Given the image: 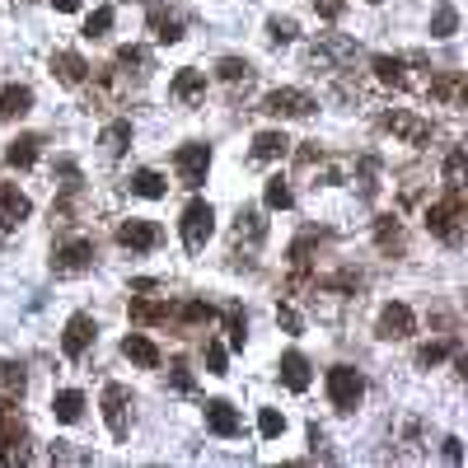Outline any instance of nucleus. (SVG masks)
I'll return each mask as SVG.
<instances>
[{
  "mask_svg": "<svg viewBox=\"0 0 468 468\" xmlns=\"http://www.w3.org/2000/svg\"><path fill=\"white\" fill-rule=\"evenodd\" d=\"M314 15L319 19H342L347 15V0H314Z\"/></svg>",
  "mask_w": 468,
  "mask_h": 468,
  "instance_id": "nucleus-44",
  "label": "nucleus"
},
{
  "mask_svg": "<svg viewBox=\"0 0 468 468\" xmlns=\"http://www.w3.org/2000/svg\"><path fill=\"white\" fill-rule=\"evenodd\" d=\"M94 319L89 314H71V319H66V332H61V351L66 356H71V361H80L85 351H89V342H94Z\"/></svg>",
  "mask_w": 468,
  "mask_h": 468,
  "instance_id": "nucleus-13",
  "label": "nucleus"
},
{
  "mask_svg": "<svg viewBox=\"0 0 468 468\" xmlns=\"http://www.w3.org/2000/svg\"><path fill=\"white\" fill-rule=\"evenodd\" d=\"M277 371H281V384H286L290 393H305V389H310V380H314V375H310V356H305V351H286Z\"/></svg>",
  "mask_w": 468,
  "mask_h": 468,
  "instance_id": "nucleus-18",
  "label": "nucleus"
},
{
  "mask_svg": "<svg viewBox=\"0 0 468 468\" xmlns=\"http://www.w3.org/2000/svg\"><path fill=\"white\" fill-rule=\"evenodd\" d=\"M33 216V202L15 188V183H0V234H15L24 220Z\"/></svg>",
  "mask_w": 468,
  "mask_h": 468,
  "instance_id": "nucleus-12",
  "label": "nucleus"
},
{
  "mask_svg": "<svg viewBox=\"0 0 468 468\" xmlns=\"http://www.w3.org/2000/svg\"><path fill=\"white\" fill-rule=\"evenodd\" d=\"M117 244L131 249V253H150V249L164 244V229L155 220H122L117 225Z\"/></svg>",
  "mask_w": 468,
  "mask_h": 468,
  "instance_id": "nucleus-10",
  "label": "nucleus"
},
{
  "mask_svg": "<svg viewBox=\"0 0 468 468\" xmlns=\"http://www.w3.org/2000/svg\"><path fill=\"white\" fill-rule=\"evenodd\" d=\"M56 178H61V192H80V169H76V159H61V164H56Z\"/></svg>",
  "mask_w": 468,
  "mask_h": 468,
  "instance_id": "nucleus-43",
  "label": "nucleus"
},
{
  "mask_svg": "<svg viewBox=\"0 0 468 468\" xmlns=\"http://www.w3.org/2000/svg\"><path fill=\"white\" fill-rule=\"evenodd\" d=\"M328 398H332V408H338V412H356L361 398H365L361 371H351V365H332V371H328Z\"/></svg>",
  "mask_w": 468,
  "mask_h": 468,
  "instance_id": "nucleus-5",
  "label": "nucleus"
},
{
  "mask_svg": "<svg viewBox=\"0 0 468 468\" xmlns=\"http://www.w3.org/2000/svg\"><path fill=\"white\" fill-rule=\"evenodd\" d=\"M463 220H468L463 192H445L441 202H431V207H426V229L436 234L441 244H450V249L463 244Z\"/></svg>",
  "mask_w": 468,
  "mask_h": 468,
  "instance_id": "nucleus-1",
  "label": "nucleus"
},
{
  "mask_svg": "<svg viewBox=\"0 0 468 468\" xmlns=\"http://www.w3.org/2000/svg\"><path fill=\"white\" fill-rule=\"evenodd\" d=\"M174 169H178V183H183V188H202L207 174H211V146H202V141L178 146V150H174Z\"/></svg>",
  "mask_w": 468,
  "mask_h": 468,
  "instance_id": "nucleus-6",
  "label": "nucleus"
},
{
  "mask_svg": "<svg viewBox=\"0 0 468 468\" xmlns=\"http://www.w3.org/2000/svg\"><path fill=\"white\" fill-rule=\"evenodd\" d=\"M463 178H468V164H463V150L454 146L445 155V192H463Z\"/></svg>",
  "mask_w": 468,
  "mask_h": 468,
  "instance_id": "nucleus-38",
  "label": "nucleus"
},
{
  "mask_svg": "<svg viewBox=\"0 0 468 468\" xmlns=\"http://www.w3.org/2000/svg\"><path fill=\"white\" fill-rule=\"evenodd\" d=\"M262 202H267V211H290V207H295V192H290V183L277 174V178H267Z\"/></svg>",
  "mask_w": 468,
  "mask_h": 468,
  "instance_id": "nucleus-31",
  "label": "nucleus"
},
{
  "mask_svg": "<svg viewBox=\"0 0 468 468\" xmlns=\"http://www.w3.org/2000/svg\"><path fill=\"white\" fill-rule=\"evenodd\" d=\"M169 98L174 104H183V108H192V104H202L207 98V71H178L174 80H169Z\"/></svg>",
  "mask_w": 468,
  "mask_h": 468,
  "instance_id": "nucleus-15",
  "label": "nucleus"
},
{
  "mask_svg": "<svg viewBox=\"0 0 468 468\" xmlns=\"http://www.w3.org/2000/svg\"><path fill=\"white\" fill-rule=\"evenodd\" d=\"M28 422L15 403H0V463H24L28 459Z\"/></svg>",
  "mask_w": 468,
  "mask_h": 468,
  "instance_id": "nucleus-2",
  "label": "nucleus"
},
{
  "mask_svg": "<svg viewBox=\"0 0 468 468\" xmlns=\"http://www.w3.org/2000/svg\"><path fill=\"white\" fill-rule=\"evenodd\" d=\"M127 146H131V122L122 117L104 131V150H108V159H117V155H127Z\"/></svg>",
  "mask_w": 468,
  "mask_h": 468,
  "instance_id": "nucleus-37",
  "label": "nucleus"
},
{
  "mask_svg": "<svg viewBox=\"0 0 468 468\" xmlns=\"http://www.w3.org/2000/svg\"><path fill=\"white\" fill-rule=\"evenodd\" d=\"M258 431H262V441H277L281 431H286V417H281L277 408H262V412H258Z\"/></svg>",
  "mask_w": 468,
  "mask_h": 468,
  "instance_id": "nucleus-41",
  "label": "nucleus"
},
{
  "mask_svg": "<svg viewBox=\"0 0 468 468\" xmlns=\"http://www.w3.org/2000/svg\"><path fill=\"white\" fill-rule=\"evenodd\" d=\"M150 33H155V43L169 47V43H178V38H183V24H178L169 10H164V5H150Z\"/></svg>",
  "mask_w": 468,
  "mask_h": 468,
  "instance_id": "nucleus-28",
  "label": "nucleus"
},
{
  "mask_svg": "<svg viewBox=\"0 0 468 468\" xmlns=\"http://www.w3.org/2000/svg\"><path fill=\"white\" fill-rule=\"evenodd\" d=\"M127 314H131V323H169V319H174V310L164 305V300H146V295L131 300Z\"/></svg>",
  "mask_w": 468,
  "mask_h": 468,
  "instance_id": "nucleus-26",
  "label": "nucleus"
},
{
  "mask_svg": "<svg viewBox=\"0 0 468 468\" xmlns=\"http://www.w3.org/2000/svg\"><path fill=\"white\" fill-rule=\"evenodd\" d=\"M113 66H117L122 76H146V52L141 47H117Z\"/></svg>",
  "mask_w": 468,
  "mask_h": 468,
  "instance_id": "nucleus-40",
  "label": "nucleus"
},
{
  "mask_svg": "<svg viewBox=\"0 0 468 468\" xmlns=\"http://www.w3.org/2000/svg\"><path fill=\"white\" fill-rule=\"evenodd\" d=\"M290 155V137L286 131H258L253 137V164H272Z\"/></svg>",
  "mask_w": 468,
  "mask_h": 468,
  "instance_id": "nucleus-20",
  "label": "nucleus"
},
{
  "mask_svg": "<svg viewBox=\"0 0 468 468\" xmlns=\"http://www.w3.org/2000/svg\"><path fill=\"white\" fill-rule=\"evenodd\" d=\"M174 319H178L183 328H207V323L216 319V310L207 305V300H183V305L174 310Z\"/></svg>",
  "mask_w": 468,
  "mask_h": 468,
  "instance_id": "nucleus-30",
  "label": "nucleus"
},
{
  "mask_svg": "<svg viewBox=\"0 0 468 468\" xmlns=\"http://www.w3.org/2000/svg\"><path fill=\"white\" fill-rule=\"evenodd\" d=\"M33 108V89L28 85H5L0 89V122H19Z\"/></svg>",
  "mask_w": 468,
  "mask_h": 468,
  "instance_id": "nucleus-21",
  "label": "nucleus"
},
{
  "mask_svg": "<svg viewBox=\"0 0 468 468\" xmlns=\"http://www.w3.org/2000/svg\"><path fill=\"white\" fill-rule=\"evenodd\" d=\"M169 380H174V389H192V375H188V365H183V361L169 365Z\"/></svg>",
  "mask_w": 468,
  "mask_h": 468,
  "instance_id": "nucleus-47",
  "label": "nucleus"
},
{
  "mask_svg": "<svg viewBox=\"0 0 468 468\" xmlns=\"http://www.w3.org/2000/svg\"><path fill=\"white\" fill-rule=\"evenodd\" d=\"M108 28H113V5H98V10L85 19V38L98 43V38H108Z\"/></svg>",
  "mask_w": 468,
  "mask_h": 468,
  "instance_id": "nucleus-39",
  "label": "nucleus"
},
{
  "mask_svg": "<svg viewBox=\"0 0 468 468\" xmlns=\"http://www.w3.org/2000/svg\"><path fill=\"white\" fill-rule=\"evenodd\" d=\"M375 244H380V253H403V249H408L403 225H398L393 216H380V220H375Z\"/></svg>",
  "mask_w": 468,
  "mask_h": 468,
  "instance_id": "nucleus-29",
  "label": "nucleus"
},
{
  "mask_svg": "<svg viewBox=\"0 0 468 468\" xmlns=\"http://www.w3.org/2000/svg\"><path fill=\"white\" fill-rule=\"evenodd\" d=\"M38 150H43V137L24 131V137H15V141H10L5 164H10V169H33V164H38Z\"/></svg>",
  "mask_w": 468,
  "mask_h": 468,
  "instance_id": "nucleus-23",
  "label": "nucleus"
},
{
  "mask_svg": "<svg viewBox=\"0 0 468 468\" xmlns=\"http://www.w3.org/2000/svg\"><path fill=\"white\" fill-rule=\"evenodd\" d=\"M225 332H229V347H234V351H244V342H249V319H244L239 305H229V310H225Z\"/></svg>",
  "mask_w": 468,
  "mask_h": 468,
  "instance_id": "nucleus-35",
  "label": "nucleus"
},
{
  "mask_svg": "<svg viewBox=\"0 0 468 468\" xmlns=\"http://www.w3.org/2000/svg\"><path fill=\"white\" fill-rule=\"evenodd\" d=\"M52 417H56V422H66V426H76V422L85 417V393L61 389V393L52 398Z\"/></svg>",
  "mask_w": 468,
  "mask_h": 468,
  "instance_id": "nucleus-27",
  "label": "nucleus"
},
{
  "mask_svg": "<svg viewBox=\"0 0 468 468\" xmlns=\"http://www.w3.org/2000/svg\"><path fill=\"white\" fill-rule=\"evenodd\" d=\"M207 426L216 431V436H239V431H244V422H239V412H234L229 403H225V398H216V403H207Z\"/></svg>",
  "mask_w": 468,
  "mask_h": 468,
  "instance_id": "nucleus-24",
  "label": "nucleus"
},
{
  "mask_svg": "<svg viewBox=\"0 0 468 468\" xmlns=\"http://www.w3.org/2000/svg\"><path fill=\"white\" fill-rule=\"evenodd\" d=\"M426 98L436 108H459L463 104V76L459 71H436V76H431V85H426Z\"/></svg>",
  "mask_w": 468,
  "mask_h": 468,
  "instance_id": "nucleus-14",
  "label": "nucleus"
},
{
  "mask_svg": "<svg viewBox=\"0 0 468 468\" xmlns=\"http://www.w3.org/2000/svg\"><path fill=\"white\" fill-rule=\"evenodd\" d=\"M94 267V239H66L52 249V272L56 277H85Z\"/></svg>",
  "mask_w": 468,
  "mask_h": 468,
  "instance_id": "nucleus-7",
  "label": "nucleus"
},
{
  "mask_svg": "<svg viewBox=\"0 0 468 468\" xmlns=\"http://www.w3.org/2000/svg\"><path fill=\"white\" fill-rule=\"evenodd\" d=\"M122 356L131 365H141V371H155V365H159V347L150 338H141V332H127V338H122Z\"/></svg>",
  "mask_w": 468,
  "mask_h": 468,
  "instance_id": "nucleus-22",
  "label": "nucleus"
},
{
  "mask_svg": "<svg viewBox=\"0 0 468 468\" xmlns=\"http://www.w3.org/2000/svg\"><path fill=\"white\" fill-rule=\"evenodd\" d=\"M52 10H61V15H76V10H80V0H52Z\"/></svg>",
  "mask_w": 468,
  "mask_h": 468,
  "instance_id": "nucleus-49",
  "label": "nucleus"
},
{
  "mask_svg": "<svg viewBox=\"0 0 468 468\" xmlns=\"http://www.w3.org/2000/svg\"><path fill=\"white\" fill-rule=\"evenodd\" d=\"M371 76H375L384 89H403V85H408V56H389V52L371 56Z\"/></svg>",
  "mask_w": 468,
  "mask_h": 468,
  "instance_id": "nucleus-16",
  "label": "nucleus"
},
{
  "mask_svg": "<svg viewBox=\"0 0 468 468\" xmlns=\"http://www.w3.org/2000/svg\"><path fill=\"white\" fill-rule=\"evenodd\" d=\"M295 19H267V38L272 43H295Z\"/></svg>",
  "mask_w": 468,
  "mask_h": 468,
  "instance_id": "nucleus-42",
  "label": "nucleus"
},
{
  "mask_svg": "<svg viewBox=\"0 0 468 468\" xmlns=\"http://www.w3.org/2000/svg\"><path fill=\"white\" fill-rule=\"evenodd\" d=\"M178 229H183V244H188V253H202V249H207V239L216 234V211H211V202H202V197H192V202L183 207Z\"/></svg>",
  "mask_w": 468,
  "mask_h": 468,
  "instance_id": "nucleus-3",
  "label": "nucleus"
},
{
  "mask_svg": "<svg viewBox=\"0 0 468 468\" xmlns=\"http://www.w3.org/2000/svg\"><path fill=\"white\" fill-rule=\"evenodd\" d=\"M52 76H56L61 85L76 89V85L89 80V61H85L80 52H56V56H52Z\"/></svg>",
  "mask_w": 468,
  "mask_h": 468,
  "instance_id": "nucleus-19",
  "label": "nucleus"
},
{
  "mask_svg": "<svg viewBox=\"0 0 468 468\" xmlns=\"http://www.w3.org/2000/svg\"><path fill=\"white\" fill-rule=\"evenodd\" d=\"M459 351V338H445V342H426L422 351H417V365L422 371H431V365H441L445 356H454Z\"/></svg>",
  "mask_w": 468,
  "mask_h": 468,
  "instance_id": "nucleus-36",
  "label": "nucleus"
},
{
  "mask_svg": "<svg viewBox=\"0 0 468 468\" xmlns=\"http://www.w3.org/2000/svg\"><path fill=\"white\" fill-rule=\"evenodd\" d=\"M454 33H459V10L450 5V0H445V5H436V15H431V38H454Z\"/></svg>",
  "mask_w": 468,
  "mask_h": 468,
  "instance_id": "nucleus-34",
  "label": "nucleus"
},
{
  "mask_svg": "<svg viewBox=\"0 0 468 468\" xmlns=\"http://www.w3.org/2000/svg\"><path fill=\"white\" fill-rule=\"evenodd\" d=\"M28 389V375L19 361H0V403H19Z\"/></svg>",
  "mask_w": 468,
  "mask_h": 468,
  "instance_id": "nucleus-25",
  "label": "nucleus"
},
{
  "mask_svg": "<svg viewBox=\"0 0 468 468\" xmlns=\"http://www.w3.org/2000/svg\"><path fill=\"white\" fill-rule=\"evenodd\" d=\"M262 239H267V220H262V211H258V207H239V216H234V244L258 249Z\"/></svg>",
  "mask_w": 468,
  "mask_h": 468,
  "instance_id": "nucleus-17",
  "label": "nucleus"
},
{
  "mask_svg": "<svg viewBox=\"0 0 468 468\" xmlns=\"http://www.w3.org/2000/svg\"><path fill=\"white\" fill-rule=\"evenodd\" d=\"M375 332H380L384 342H403V338H412V332H417V319H412V310H408V305H398V300H389V305L380 310Z\"/></svg>",
  "mask_w": 468,
  "mask_h": 468,
  "instance_id": "nucleus-11",
  "label": "nucleus"
},
{
  "mask_svg": "<svg viewBox=\"0 0 468 468\" xmlns=\"http://www.w3.org/2000/svg\"><path fill=\"white\" fill-rule=\"evenodd\" d=\"M131 192L150 197V202H155V197L169 192V183H164V174H155V169H137V174H131Z\"/></svg>",
  "mask_w": 468,
  "mask_h": 468,
  "instance_id": "nucleus-33",
  "label": "nucleus"
},
{
  "mask_svg": "<svg viewBox=\"0 0 468 468\" xmlns=\"http://www.w3.org/2000/svg\"><path fill=\"white\" fill-rule=\"evenodd\" d=\"M319 104L305 94V89H272L262 98V113H272V117H310Z\"/></svg>",
  "mask_w": 468,
  "mask_h": 468,
  "instance_id": "nucleus-9",
  "label": "nucleus"
},
{
  "mask_svg": "<svg viewBox=\"0 0 468 468\" xmlns=\"http://www.w3.org/2000/svg\"><path fill=\"white\" fill-rule=\"evenodd\" d=\"M277 323H281L286 332H300V328H305V323H300V314H295L290 305H277Z\"/></svg>",
  "mask_w": 468,
  "mask_h": 468,
  "instance_id": "nucleus-46",
  "label": "nucleus"
},
{
  "mask_svg": "<svg viewBox=\"0 0 468 468\" xmlns=\"http://www.w3.org/2000/svg\"><path fill=\"white\" fill-rule=\"evenodd\" d=\"M216 76H220L225 85H249V80H253V66H249L244 56H220V61H216Z\"/></svg>",
  "mask_w": 468,
  "mask_h": 468,
  "instance_id": "nucleus-32",
  "label": "nucleus"
},
{
  "mask_svg": "<svg viewBox=\"0 0 468 468\" xmlns=\"http://www.w3.org/2000/svg\"><path fill=\"white\" fill-rule=\"evenodd\" d=\"M371 5H380V0H371Z\"/></svg>",
  "mask_w": 468,
  "mask_h": 468,
  "instance_id": "nucleus-50",
  "label": "nucleus"
},
{
  "mask_svg": "<svg viewBox=\"0 0 468 468\" xmlns=\"http://www.w3.org/2000/svg\"><path fill=\"white\" fill-rule=\"evenodd\" d=\"M104 422H108V431L117 441H127V431H131V393L122 389V384H104Z\"/></svg>",
  "mask_w": 468,
  "mask_h": 468,
  "instance_id": "nucleus-8",
  "label": "nucleus"
},
{
  "mask_svg": "<svg viewBox=\"0 0 468 468\" xmlns=\"http://www.w3.org/2000/svg\"><path fill=\"white\" fill-rule=\"evenodd\" d=\"M380 131L398 137L403 146H426L431 137H436V127H431L426 117H417V113H408V108H389V113H380Z\"/></svg>",
  "mask_w": 468,
  "mask_h": 468,
  "instance_id": "nucleus-4",
  "label": "nucleus"
},
{
  "mask_svg": "<svg viewBox=\"0 0 468 468\" xmlns=\"http://www.w3.org/2000/svg\"><path fill=\"white\" fill-rule=\"evenodd\" d=\"M207 371H211V375H225V347H220V342H207Z\"/></svg>",
  "mask_w": 468,
  "mask_h": 468,
  "instance_id": "nucleus-45",
  "label": "nucleus"
},
{
  "mask_svg": "<svg viewBox=\"0 0 468 468\" xmlns=\"http://www.w3.org/2000/svg\"><path fill=\"white\" fill-rule=\"evenodd\" d=\"M445 463H463V441H459V436L445 441Z\"/></svg>",
  "mask_w": 468,
  "mask_h": 468,
  "instance_id": "nucleus-48",
  "label": "nucleus"
}]
</instances>
